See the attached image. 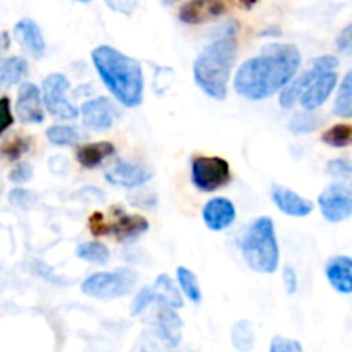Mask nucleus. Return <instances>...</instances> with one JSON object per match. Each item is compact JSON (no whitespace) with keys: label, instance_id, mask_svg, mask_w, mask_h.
<instances>
[{"label":"nucleus","instance_id":"f257e3e1","mask_svg":"<svg viewBox=\"0 0 352 352\" xmlns=\"http://www.w3.org/2000/svg\"><path fill=\"white\" fill-rule=\"evenodd\" d=\"M300 66L302 56L294 43L272 42L240 64L233 76V90L252 102L272 99L297 76Z\"/></svg>","mask_w":352,"mask_h":352},{"label":"nucleus","instance_id":"f03ea898","mask_svg":"<svg viewBox=\"0 0 352 352\" xmlns=\"http://www.w3.org/2000/svg\"><path fill=\"white\" fill-rule=\"evenodd\" d=\"M90 57L102 85L120 106L126 109L142 106L145 78L142 64L135 57L111 45L96 47Z\"/></svg>","mask_w":352,"mask_h":352},{"label":"nucleus","instance_id":"7ed1b4c3","mask_svg":"<svg viewBox=\"0 0 352 352\" xmlns=\"http://www.w3.org/2000/svg\"><path fill=\"white\" fill-rule=\"evenodd\" d=\"M239 54L236 36H214L194 60L192 74L202 94L212 100L228 97L233 64Z\"/></svg>","mask_w":352,"mask_h":352},{"label":"nucleus","instance_id":"20e7f679","mask_svg":"<svg viewBox=\"0 0 352 352\" xmlns=\"http://www.w3.org/2000/svg\"><path fill=\"white\" fill-rule=\"evenodd\" d=\"M243 263L259 275H273L280 266V245L275 221L270 216L252 219L239 242Z\"/></svg>","mask_w":352,"mask_h":352},{"label":"nucleus","instance_id":"39448f33","mask_svg":"<svg viewBox=\"0 0 352 352\" xmlns=\"http://www.w3.org/2000/svg\"><path fill=\"white\" fill-rule=\"evenodd\" d=\"M138 283V273L131 268L97 272L81 282V292L97 300H114L130 296Z\"/></svg>","mask_w":352,"mask_h":352},{"label":"nucleus","instance_id":"423d86ee","mask_svg":"<svg viewBox=\"0 0 352 352\" xmlns=\"http://www.w3.org/2000/svg\"><path fill=\"white\" fill-rule=\"evenodd\" d=\"M190 180L199 192L212 194L232 184V168L219 155H195L190 162Z\"/></svg>","mask_w":352,"mask_h":352},{"label":"nucleus","instance_id":"0eeeda50","mask_svg":"<svg viewBox=\"0 0 352 352\" xmlns=\"http://www.w3.org/2000/svg\"><path fill=\"white\" fill-rule=\"evenodd\" d=\"M43 107L60 121H74L80 118V109L71 102V81L63 73H50L42 81Z\"/></svg>","mask_w":352,"mask_h":352},{"label":"nucleus","instance_id":"6e6552de","mask_svg":"<svg viewBox=\"0 0 352 352\" xmlns=\"http://www.w3.org/2000/svg\"><path fill=\"white\" fill-rule=\"evenodd\" d=\"M338 67V57L331 56V54H324V56L316 57L309 63V67L304 69L302 73L297 74L282 92L278 94V102L283 109H290V107L296 106L299 102L300 96L304 94L307 87L316 80L318 76L324 73H330V71H335Z\"/></svg>","mask_w":352,"mask_h":352},{"label":"nucleus","instance_id":"1a4fd4ad","mask_svg":"<svg viewBox=\"0 0 352 352\" xmlns=\"http://www.w3.org/2000/svg\"><path fill=\"white\" fill-rule=\"evenodd\" d=\"M318 208L328 223H342L352 216V180H337L318 195Z\"/></svg>","mask_w":352,"mask_h":352},{"label":"nucleus","instance_id":"9d476101","mask_svg":"<svg viewBox=\"0 0 352 352\" xmlns=\"http://www.w3.org/2000/svg\"><path fill=\"white\" fill-rule=\"evenodd\" d=\"M81 123L90 131H107L120 120L121 111L113 99L106 96L92 97L80 107Z\"/></svg>","mask_w":352,"mask_h":352},{"label":"nucleus","instance_id":"9b49d317","mask_svg":"<svg viewBox=\"0 0 352 352\" xmlns=\"http://www.w3.org/2000/svg\"><path fill=\"white\" fill-rule=\"evenodd\" d=\"M151 180L152 171L147 166L135 161H126V159H121V161L114 162L106 171L107 184L113 185V187L128 188V190L144 187Z\"/></svg>","mask_w":352,"mask_h":352},{"label":"nucleus","instance_id":"f8f14e48","mask_svg":"<svg viewBox=\"0 0 352 352\" xmlns=\"http://www.w3.org/2000/svg\"><path fill=\"white\" fill-rule=\"evenodd\" d=\"M154 314L151 318V330L171 345H182L184 342V320L178 314V309L154 304Z\"/></svg>","mask_w":352,"mask_h":352},{"label":"nucleus","instance_id":"ddd939ff","mask_svg":"<svg viewBox=\"0 0 352 352\" xmlns=\"http://www.w3.org/2000/svg\"><path fill=\"white\" fill-rule=\"evenodd\" d=\"M16 116L25 124H40L45 121L42 90L32 81H25L19 87L16 99Z\"/></svg>","mask_w":352,"mask_h":352},{"label":"nucleus","instance_id":"4468645a","mask_svg":"<svg viewBox=\"0 0 352 352\" xmlns=\"http://www.w3.org/2000/svg\"><path fill=\"white\" fill-rule=\"evenodd\" d=\"M225 0H187L178 11V19L185 25H204L226 14Z\"/></svg>","mask_w":352,"mask_h":352},{"label":"nucleus","instance_id":"2eb2a0df","mask_svg":"<svg viewBox=\"0 0 352 352\" xmlns=\"http://www.w3.org/2000/svg\"><path fill=\"white\" fill-rule=\"evenodd\" d=\"M272 201L282 214L290 216V218H306L314 211L313 201L282 185L272 187Z\"/></svg>","mask_w":352,"mask_h":352},{"label":"nucleus","instance_id":"dca6fc26","mask_svg":"<svg viewBox=\"0 0 352 352\" xmlns=\"http://www.w3.org/2000/svg\"><path fill=\"white\" fill-rule=\"evenodd\" d=\"M236 219V208L228 197H212L202 208V221L211 232H223Z\"/></svg>","mask_w":352,"mask_h":352},{"label":"nucleus","instance_id":"f3484780","mask_svg":"<svg viewBox=\"0 0 352 352\" xmlns=\"http://www.w3.org/2000/svg\"><path fill=\"white\" fill-rule=\"evenodd\" d=\"M337 83L338 74L335 73V71H330V73H324L321 74V76H318L316 80L304 90L302 96H300V107H302L304 111H311V113L320 109V107L330 99Z\"/></svg>","mask_w":352,"mask_h":352},{"label":"nucleus","instance_id":"a211bd4d","mask_svg":"<svg viewBox=\"0 0 352 352\" xmlns=\"http://www.w3.org/2000/svg\"><path fill=\"white\" fill-rule=\"evenodd\" d=\"M14 38L18 40L19 45L23 47L26 54H30L35 59H42L45 56L47 43L43 38L42 28L38 23L33 21L32 18L19 19L14 25Z\"/></svg>","mask_w":352,"mask_h":352},{"label":"nucleus","instance_id":"6ab92c4d","mask_svg":"<svg viewBox=\"0 0 352 352\" xmlns=\"http://www.w3.org/2000/svg\"><path fill=\"white\" fill-rule=\"evenodd\" d=\"M324 276L335 292L342 296L352 294V257L351 256H333L324 264Z\"/></svg>","mask_w":352,"mask_h":352},{"label":"nucleus","instance_id":"aec40b11","mask_svg":"<svg viewBox=\"0 0 352 352\" xmlns=\"http://www.w3.org/2000/svg\"><path fill=\"white\" fill-rule=\"evenodd\" d=\"M116 154V145L113 142L100 140V142H90V144L76 145V157L78 164L85 169H97L109 161L113 155Z\"/></svg>","mask_w":352,"mask_h":352},{"label":"nucleus","instance_id":"412c9836","mask_svg":"<svg viewBox=\"0 0 352 352\" xmlns=\"http://www.w3.org/2000/svg\"><path fill=\"white\" fill-rule=\"evenodd\" d=\"M151 223L140 214H120L113 223H107L106 235H114L121 242H130L148 232Z\"/></svg>","mask_w":352,"mask_h":352},{"label":"nucleus","instance_id":"4be33fe9","mask_svg":"<svg viewBox=\"0 0 352 352\" xmlns=\"http://www.w3.org/2000/svg\"><path fill=\"white\" fill-rule=\"evenodd\" d=\"M28 74V63L19 56H9L0 59V92L21 83Z\"/></svg>","mask_w":352,"mask_h":352},{"label":"nucleus","instance_id":"5701e85b","mask_svg":"<svg viewBox=\"0 0 352 352\" xmlns=\"http://www.w3.org/2000/svg\"><path fill=\"white\" fill-rule=\"evenodd\" d=\"M178 283L169 275L162 273L155 278L154 290H155V304H164V306L173 307V309H182L184 307V294Z\"/></svg>","mask_w":352,"mask_h":352},{"label":"nucleus","instance_id":"b1692460","mask_svg":"<svg viewBox=\"0 0 352 352\" xmlns=\"http://www.w3.org/2000/svg\"><path fill=\"white\" fill-rule=\"evenodd\" d=\"M232 345L236 352H252L256 345V328L250 320H239L230 330Z\"/></svg>","mask_w":352,"mask_h":352},{"label":"nucleus","instance_id":"393cba45","mask_svg":"<svg viewBox=\"0 0 352 352\" xmlns=\"http://www.w3.org/2000/svg\"><path fill=\"white\" fill-rule=\"evenodd\" d=\"M176 283L180 287L184 297H187L190 302L201 304L202 302V289L199 283L197 275L187 266H178L176 268Z\"/></svg>","mask_w":352,"mask_h":352},{"label":"nucleus","instance_id":"a878e982","mask_svg":"<svg viewBox=\"0 0 352 352\" xmlns=\"http://www.w3.org/2000/svg\"><path fill=\"white\" fill-rule=\"evenodd\" d=\"M45 137L56 147H76L80 145L83 135L71 124H52L47 128Z\"/></svg>","mask_w":352,"mask_h":352},{"label":"nucleus","instance_id":"bb28decb","mask_svg":"<svg viewBox=\"0 0 352 352\" xmlns=\"http://www.w3.org/2000/svg\"><path fill=\"white\" fill-rule=\"evenodd\" d=\"M333 114L344 120H352V69L345 73L338 87V94L333 102Z\"/></svg>","mask_w":352,"mask_h":352},{"label":"nucleus","instance_id":"cd10ccee","mask_svg":"<svg viewBox=\"0 0 352 352\" xmlns=\"http://www.w3.org/2000/svg\"><path fill=\"white\" fill-rule=\"evenodd\" d=\"M74 254H76L78 259L85 261V263L97 264V266H104L111 259V252L107 245H104L102 242H96V240L78 243Z\"/></svg>","mask_w":352,"mask_h":352},{"label":"nucleus","instance_id":"c85d7f7f","mask_svg":"<svg viewBox=\"0 0 352 352\" xmlns=\"http://www.w3.org/2000/svg\"><path fill=\"white\" fill-rule=\"evenodd\" d=\"M321 142L328 147L345 148L352 145V123H337L321 133Z\"/></svg>","mask_w":352,"mask_h":352},{"label":"nucleus","instance_id":"c756f323","mask_svg":"<svg viewBox=\"0 0 352 352\" xmlns=\"http://www.w3.org/2000/svg\"><path fill=\"white\" fill-rule=\"evenodd\" d=\"M323 120L311 111H299L289 121V130L294 135H307L316 131L321 126Z\"/></svg>","mask_w":352,"mask_h":352},{"label":"nucleus","instance_id":"7c9ffc66","mask_svg":"<svg viewBox=\"0 0 352 352\" xmlns=\"http://www.w3.org/2000/svg\"><path fill=\"white\" fill-rule=\"evenodd\" d=\"M138 352H188L182 345H171L159 338L154 331L148 328L142 333L140 345H138Z\"/></svg>","mask_w":352,"mask_h":352},{"label":"nucleus","instance_id":"2f4dec72","mask_svg":"<svg viewBox=\"0 0 352 352\" xmlns=\"http://www.w3.org/2000/svg\"><path fill=\"white\" fill-rule=\"evenodd\" d=\"M30 148H32V138L23 137V135H16V137L9 138L8 142L2 144L0 154H2V157L8 159V161L16 162L19 161L23 155L28 154Z\"/></svg>","mask_w":352,"mask_h":352},{"label":"nucleus","instance_id":"473e14b6","mask_svg":"<svg viewBox=\"0 0 352 352\" xmlns=\"http://www.w3.org/2000/svg\"><path fill=\"white\" fill-rule=\"evenodd\" d=\"M155 304V290L154 287H142L140 290L135 296L133 302L130 306V314L131 316H142L144 313H147L152 306Z\"/></svg>","mask_w":352,"mask_h":352},{"label":"nucleus","instance_id":"72a5a7b5","mask_svg":"<svg viewBox=\"0 0 352 352\" xmlns=\"http://www.w3.org/2000/svg\"><path fill=\"white\" fill-rule=\"evenodd\" d=\"M327 173L333 178H340V180H349L352 176V161L345 157L331 159L327 162Z\"/></svg>","mask_w":352,"mask_h":352},{"label":"nucleus","instance_id":"f704fd0d","mask_svg":"<svg viewBox=\"0 0 352 352\" xmlns=\"http://www.w3.org/2000/svg\"><path fill=\"white\" fill-rule=\"evenodd\" d=\"M268 352H306L302 344L296 338L283 337V335H275L270 342Z\"/></svg>","mask_w":352,"mask_h":352},{"label":"nucleus","instance_id":"c9c22d12","mask_svg":"<svg viewBox=\"0 0 352 352\" xmlns=\"http://www.w3.org/2000/svg\"><path fill=\"white\" fill-rule=\"evenodd\" d=\"M9 202L19 209H30L36 202V194L28 188H14L9 194Z\"/></svg>","mask_w":352,"mask_h":352},{"label":"nucleus","instance_id":"e433bc0d","mask_svg":"<svg viewBox=\"0 0 352 352\" xmlns=\"http://www.w3.org/2000/svg\"><path fill=\"white\" fill-rule=\"evenodd\" d=\"M32 178H33V166L30 164V162H18V164L14 166V169L9 173V180H11L12 184H18V185L28 184Z\"/></svg>","mask_w":352,"mask_h":352},{"label":"nucleus","instance_id":"4c0bfd02","mask_svg":"<svg viewBox=\"0 0 352 352\" xmlns=\"http://www.w3.org/2000/svg\"><path fill=\"white\" fill-rule=\"evenodd\" d=\"M335 49L344 56H352V23H349L335 38Z\"/></svg>","mask_w":352,"mask_h":352},{"label":"nucleus","instance_id":"58836bf2","mask_svg":"<svg viewBox=\"0 0 352 352\" xmlns=\"http://www.w3.org/2000/svg\"><path fill=\"white\" fill-rule=\"evenodd\" d=\"M104 4L116 14L131 16L138 8V0H104Z\"/></svg>","mask_w":352,"mask_h":352},{"label":"nucleus","instance_id":"ea45409f","mask_svg":"<svg viewBox=\"0 0 352 352\" xmlns=\"http://www.w3.org/2000/svg\"><path fill=\"white\" fill-rule=\"evenodd\" d=\"M14 123V116L11 111V100L9 97H0V135L8 131Z\"/></svg>","mask_w":352,"mask_h":352},{"label":"nucleus","instance_id":"a19ab883","mask_svg":"<svg viewBox=\"0 0 352 352\" xmlns=\"http://www.w3.org/2000/svg\"><path fill=\"white\" fill-rule=\"evenodd\" d=\"M283 287H285V292L289 296H294L299 289V276H297V272L292 268V266H285L282 273Z\"/></svg>","mask_w":352,"mask_h":352},{"label":"nucleus","instance_id":"79ce46f5","mask_svg":"<svg viewBox=\"0 0 352 352\" xmlns=\"http://www.w3.org/2000/svg\"><path fill=\"white\" fill-rule=\"evenodd\" d=\"M261 36H273V38H278V36H282V28H278V26H270V28L263 30V32L259 33Z\"/></svg>","mask_w":352,"mask_h":352},{"label":"nucleus","instance_id":"37998d69","mask_svg":"<svg viewBox=\"0 0 352 352\" xmlns=\"http://www.w3.org/2000/svg\"><path fill=\"white\" fill-rule=\"evenodd\" d=\"M9 45H11V35L8 32H2L0 33V54L6 52Z\"/></svg>","mask_w":352,"mask_h":352},{"label":"nucleus","instance_id":"c03bdc74","mask_svg":"<svg viewBox=\"0 0 352 352\" xmlns=\"http://www.w3.org/2000/svg\"><path fill=\"white\" fill-rule=\"evenodd\" d=\"M74 2H80V4H90L92 0H74Z\"/></svg>","mask_w":352,"mask_h":352},{"label":"nucleus","instance_id":"a18cd8bd","mask_svg":"<svg viewBox=\"0 0 352 352\" xmlns=\"http://www.w3.org/2000/svg\"><path fill=\"white\" fill-rule=\"evenodd\" d=\"M166 2H175V0H166Z\"/></svg>","mask_w":352,"mask_h":352}]
</instances>
